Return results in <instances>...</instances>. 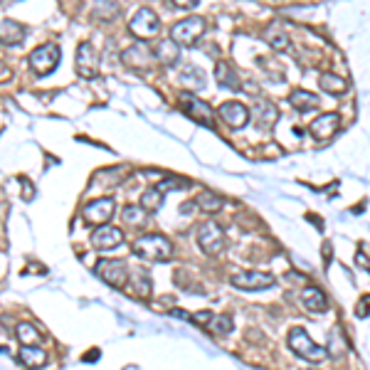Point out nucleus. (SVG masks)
<instances>
[{"label":"nucleus","instance_id":"nucleus-1","mask_svg":"<svg viewBox=\"0 0 370 370\" xmlns=\"http://www.w3.org/2000/svg\"><path fill=\"white\" fill-rule=\"evenodd\" d=\"M131 252L146 262H168L173 257V244L163 234H143L131 244Z\"/></svg>","mask_w":370,"mask_h":370},{"label":"nucleus","instance_id":"nucleus-2","mask_svg":"<svg viewBox=\"0 0 370 370\" xmlns=\"http://www.w3.org/2000/svg\"><path fill=\"white\" fill-rule=\"evenodd\" d=\"M289 348H292V353H297L299 358H304V361L309 363H323L328 358V351L323 346H318L316 341H314L311 336H309L304 328H292L289 331Z\"/></svg>","mask_w":370,"mask_h":370},{"label":"nucleus","instance_id":"nucleus-3","mask_svg":"<svg viewBox=\"0 0 370 370\" xmlns=\"http://www.w3.org/2000/svg\"><path fill=\"white\" fill-rule=\"evenodd\" d=\"M205 30H208L205 18H200V15H188V18L178 20V23L171 28V40L178 44V47H188V44H195L200 37H203Z\"/></svg>","mask_w":370,"mask_h":370},{"label":"nucleus","instance_id":"nucleus-4","mask_svg":"<svg viewBox=\"0 0 370 370\" xmlns=\"http://www.w3.org/2000/svg\"><path fill=\"white\" fill-rule=\"evenodd\" d=\"M94 274L112 289H126L129 274L131 272H129V267L121 259H99V262L94 264Z\"/></svg>","mask_w":370,"mask_h":370},{"label":"nucleus","instance_id":"nucleus-5","mask_svg":"<svg viewBox=\"0 0 370 370\" xmlns=\"http://www.w3.org/2000/svg\"><path fill=\"white\" fill-rule=\"evenodd\" d=\"M59 59H62V49L59 44H42L37 47L35 52H30L28 62H30V69H32L37 77H47L57 69Z\"/></svg>","mask_w":370,"mask_h":370},{"label":"nucleus","instance_id":"nucleus-6","mask_svg":"<svg viewBox=\"0 0 370 370\" xmlns=\"http://www.w3.org/2000/svg\"><path fill=\"white\" fill-rule=\"evenodd\" d=\"M178 102H181V109H183L185 117L193 119L195 124H200V126H205V129L215 126L213 107H208L203 99H198L195 94H190V92H183L181 97H178Z\"/></svg>","mask_w":370,"mask_h":370},{"label":"nucleus","instance_id":"nucleus-7","mask_svg":"<svg viewBox=\"0 0 370 370\" xmlns=\"http://www.w3.org/2000/svg\"><path fill=\"white\" fill-rule=\"evenodd\" d=\"M129 30H131V35L136 40L146 42V40H153L158 32H161V20H158V15L153 13L151 8H141V10H136V15L131 18Z\"/></svg>","mask_w":370,"mask_h":370},{"label":"nucleus","instance_id":"nucleus-8","mask_svg":"<svg viewBox=\"0 0 370 370\" xmlns=\"http://www.w3.org/2000/svg\"><path fill=\"white\" fill-rule=\"evenodd\" d=\"M198 244L208 257H217L225 249V229L217 222H203L198 227Z\"/></svg>","mask_w":370,"mask_h":370},{"label":"nucleus","instance_id":"nucleus-9","mask_svg":"<svg viewBox=\"0 0 370 370\" xmlns=\"http://www.w3.org/2000/svg\"><path fill=\"white\" fill-rule=\"evenodd\" d=\"M229 284L239 292H264L274 287V277L267 272H234Z\"/></svg>","mask_w":370,"mask_h":370},{"label":"nucleus","instance_id":"nucleus-10","mask_svg":"<svg viewBox=\"0 0 370 370\" xmlns=\"http://www.w3.org/2000/svg\"><path fill=\"white\" fill-rule=\"evenodd\" d=\"M114 210H117L114 198H97L82 208V220L87 225H107L114 217Z\"/></svg>","mask_w":370,"mask_h":370},{"label":"nucleus","instance_id":"nucleus-11","mask_svg":"<svg viewBox=\"0 0 370 370\" xmlns=\"http://www.w3.org/2000/svg\"><path fill=\"white\" fill-rule=\"evenodd\" d=\"M121 62L129 69H136V72H148L153 64H158L153 49H148L146 44H131V47H126L121 52Z\"/></svg>","mask_w":370,"mask_h":370},{"label":"nucleus","instance_id":"nucleus-12","mask_svg":"<svg viewBox=\"0 0 370 370\" xmlns=\"http://www.w3.org/2000/svg\"><path fill=\"white\" fill-rule=\"evenodd\" d=\"M74 69H77V74L82 79H94L99 74V52L94 49L92 42H82L77 47Z\"/></svg>","mask_w":370,"mask_h":370},{"label":"nucleus","instance_id":"nucleus-13","mask_svg":"<svg viewBox=\"0 0 370 370\" xmlns=\"http://www.w3.org/2000/svg\"><path fill=\"white\" fill-rule=\"evenodd\" d=\"M92 247L99 249V252H109V249H117L121 247L124 242V232L114 225H99L97 229L92 232Z\"/></svg>","mask_w":370,"mask_h":370},{"label":"nucleus","instance_id":"nucleus-14","mask_svg":"<svg viewBox=\"0 0 370 370\" xmlns=\"http://www.w3.org/2000/svg\"><path fill=\"white\" fill-rule=\"evenodd\" d=\"M220 119L227 124L229 129H244L249 121V109L242 102H225L217 109Z\"/></svg>","mask_w":370,"mask_h":370},{"label":"nucleus","instance_id":"nucleus-15","mask_svg":"<svg viewBox=\"0 0 370 370\" xmlns=\"http://www.w3.org/2000/svg\"><path fill=\"white\" fill-rule=\"evenodd\" d=\"M338 126H341V117L338 114H321V117L311 121L309 131H311V136L316 141H328L338 131Z\"/></svg>","mask_w":370,"mask_h":370},{"label":"nucleus","instance_id":"nucleus-16","mask_svg":"<svg viewBox=\"0 0 370 370\" xmlns=\"http://www.w3.org/2000/svg\"><path fill=\"white\" fill-rule=\"evenodd\" d=\"M25 35H28V30H25L20 23H15V20H10V18L0 20V44L13 47V44L23 42Z\"/></svg>","mask_w":370,"mask_h":370},{"label":"nucleus","instance_id":"nucleus-17","mask_svg":"<svg viewBox=\"0 0 370 370\" xmlns=\"http://www.w3.org/2000/svg\"><path fill=\"white\" fill-rule=\"evenodd\" d=\"M18 361L30 370H40L47 366V353H44L40 346H20Z\"/></svg>","mask_w":370,"mask_h":370},{"label":"nucleus","instance_id":"nucleus-18","mask_svg":"<svg viewBox=\"0 0 370 370\" xmlns=\"http://www.w3.org/2000/svg\"><path fill=\"white\" fill-rule=\"evenodd\" d=\"M252 117L262 129H272L279 121V109L272 102H257L252 109Z\"/></svg>","mask_w":370,"mask_h":370},{"label":"nucleus","instance_id":"nucleus-19","mask_svg":"<svg viewBox=\"0 0 370 370\" xmlns=\"http://www.w3.org/2000/svg\"><path fill=\"white\" fill-rule=\"evenodd\" d=\"M153 54H156V62L158 64H163V67H173V64L178 62V57H181V47H178V44L173 42L171 37H168V40H163V42L156 44Z\"/></svg>","mask_w":370,"mask_h":370},{"label":"nucleus","instance_id":"nucleus-20","mask_svg":"<svg viewBox=\"0 0 370 370\" xmlns=\"http://www.w3.org/2000/svg\"><path fill=\"white\" fill-rule=\"evenodd\" d=\"M302 304L309 309V311H314V314H323L328 309L326 294H323L318 287H306V289H304V292H302Z\"/></svg>","mask_w":370,"mask_h":370},{"label":"nucleus","instance_id":"nucleus-21","mask_svg":"<svg viewBox=\"0 0 370 370\" xmlns=\"http://www.w3.org/2000/svg\"><path fill=\"white\" fill-rule=\"evenodd\" d=\"M119 13H121V8L117 0H94L92 3V18L99 23H112L119 18Z\"/></svg>","mask_w":370,"mask_h":370},{"label":"nucleus","instance_id":"nucleus-22","mask_svg":"<svg viewBox=\"0 0 370 370\" xmlns=\"http://www.w3.org/2000/svg\"><path fill=\"white\" fill-rule=\"evenodd\" d=\"M215 82H217L222 89H232V92H239V89H242L237 72H234L227 62H217V67H215Z\"/></svg>","mask_w":370,"mask_h":370},{"label":"nucleus","instance_id":"nucleus-23","mask_svg":"<svg viewBox=\"0 0 370 370\" xmlns=\"http://www.w3.org/2000/svg\"><path fill=\"white\" fill-rule=\"evenodd\" d=\"M181 84L188 89H193V92H200V89L208 84V77H205V72L200 67H195V64H185L181 69Z\"/></svg>","mask_w":370,"mask_h":370},{"label":"nucleus","instance_id":"nucleus-24","mask_svg":"<svg viewBox=\"0 0 370 370\" xmlns=\"http://www.w3.org/2000/svg\"><path fill=\"white\" fill-rule=\"evenodd\" d=\"M289 102H292V107L297 109V112H302V114L318 109V97L316 94H311V92H306V89H294V92L289 94Z\"/></svg>","mask_w":370,"mask_h":370},{"label":"nucleus","instance_id":"nucleus-25","mask_svg":"<svg viewBox=\"0 0 370 370\" xmlns=\"http://www.w3.org/2000/svg\"><path fill=\"white\" fill-rule=\"evenodd\" d=\"M318 87H321L323 92H328V94H336V97H341V94L348 92L346 79L336 77V74H331V72H323L321 77H318Z\"/></svg>","mask_w":370,"mask_h":370},{"label":"nucleus","instance_id":"nucleus-26","mask_svg":"<svg viewBox=\"0 0 370 370\" xmlns=\"http://www.w3.org/2000/svg\"><path fill=\"white\" fill-rule=\"evenodd\" d=\"M15 336H18L20 346H40L42 343V333L32 323H18L15 326Z\"/></svg>","mask_w":370,"mask_h":370},{"label":"nucleus","instance_id":"nucleus-27","mask_svg":"<svg viewBox=\"0 0 370 370\" xmlns=\"http://www.w3.org/2000/svg\"><path fill=\"white\" fill-rule=\"evenodd\" d=\"M129 279H131V284H136L129 294L141 297V299H146L148 294H151V279H148V274L143 272V269H133V272L129 274Z\"/></svg>","mask_w":370,"mask_h":370},{"label":"nucleus","instance_id":"nucleus-28","mask_svg":"<svg viewBox=\"0 0 370 370\" xmlns=\"http://www.w3.org/2000/svg\"><path fill=\"white\" fill-rule=\"evenodd\" d=\"M163 190L161 188H156V185H153V188H148V190H143V195H141V208L146 210V213H158V210H161V205H163Z\"/></svg>","mask_w":370,"mask_h":370},{"label":"nucleus","instance_id":"nucleus-29","mask_svg":"<svg viewBox=\"0 0 370 370\" xmlns=\"http://www.w3.org/2000/svg\"><path fill=\"white\" fill-rule=\"evenodd\" d=\"M262 37H264V42H267L269 47L277 49V52H284V49L289 47V35L284 32L282 28H267L262 32Z\"/></svg>","mask_w":370,"mask_h":370},{"label":"nucleus","instance_id":"nucleus-30","mask_svg":"<svg viewBox=\"0 0 370 370\" xmlns=\"http://www.w3.org/2000/svg\"><path fill=\"white\" fill-rule=\"evenodd\" d=\"M195 205H198V208L203 210V213H208V215H215V213L222 210V200H220V195L210 193V190H203V193L195 198Z\"/></svg>","mask_w":370,"mask_h":370},{"label":"nucleus","instance_id":"nucleus-31","mask_svg":"<svg viewBox=\"0 0 370 370\" xmlns=\"http://www.w3.org/2000/svg\"><path fill=\"white\" fill-rule=\"evenodd\" d=\"M121 217L126 225H133V227H143L146 225V217L148 213L141 208V205H126V208L121 210Z\"/></svg>","mask_w":370,"mask_h":370},{"label":"nucleus","instance_id":"nucleus-32","mask_svg":"<svg viewBox=\"0 0 370 370\" xmlns=\"http://www.w3.org/2000/svg\"><path fill=\"white\" fill-rule=\"evenodd\" d=\"M210 331L215 333V336H227V333H232V318L229 316H213V321H210Z\"/></svg>","mask_w":370,"mask_h":370},{"label":"nucleus","instance_id":"nucleus-33","mask_svg":"<svg viewBox=\"0 0 370 370\" xmlns=\"http://www.w3.org/2000/svg\"><path fill=\"white\" fill-rule=\"evenodd\" d=\"M190 321L198 323V326H210V321H213V314L210 311H198L190 316Z\"/></svg>","mask_w":370,"mask_h":370},{"label":"nucleus","instance_id":"nucleus-34","mask_svg":"<svg viewBox=\"0 0 370 370\" xmlns=\"http://www.w3.org/2000/svg\"><path fill=\"white\" fill-rule=\"evenodd\" d=\"M356 316L358 318H368L370 316V297H363L356 306Z\"/></svg>","mask_w":370,"mask_h":370},{"label":"nucleus","instance_id":"nucleus-35","mask_svg":"<svg viewBox=\"0 0 370 370\" xmlns=\"http://www.w3.org/2000/svg\"><path fill=\"white\" fill-rule=\"evenodd\" d=\"M173 5H176L178 10H193L195 5L200 3V0H171Z\"/></svg>","mask_w":370,"mask_h":370},{"label":"nucleus","instance_id":"nucleus-36","mask_svg":"<svg viewBox=\"0 0 370 370\" xmlns=\"http://www.w3.org/2000/svg\"><path fill=\"white\" fill-rule=\"evenodd\" d=\"M8 77H10V69L5 67L3 62H0V79H8Z\"/></svg>","mask_w":370,"mask_h":370},{"label":"nucleus","instance_id":"nucleus-37","mask_svg":"<svg viewBox=\"0 0 370 370\" xmlns=\"http://www.w3.org/2000/svg\"><path fill=\"white\" fill-rule=\"evenodd\" d=\"M328 257H331V247H328V244H323V259L328 262Z\"/></svg>","mask_w":370,"mask_h":370},{"label":"nucleus","instance_id":"nucleus-38","mask_svg":"<svg viewBox=\"0 0 370 370\" xmlns=\"http://www.w3.org/2000/svg\"><path fill=\"white\" fill-rule=\"evenodd\" d=\"M309 370H311V368H309Z\"/></svg>","mask_w":370,"mask_h":370}]
</instances>
